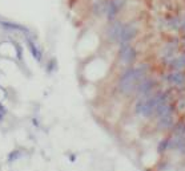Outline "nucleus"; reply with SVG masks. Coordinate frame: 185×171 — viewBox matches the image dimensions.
Instances as JSON below:
<instances>
[{
	"mask_svg": "<svg viewBox=\"0 0 185 171\" xmlns=\"http://www.w3.org/2000/svg\"><path fill=\"white\" fill-rule=\"evenodd\" d=\"M137 59V51L134 47L129 44H120V48H119V60L124 67L129 68L133 67L134 61Z\"/></svg>",
	"mask_w": 185,
	"mask_h": 171,
	"instance_id": "nucleus-3",
	"label": "nucleus"
},
{
	"mask_svg": "<svg viewBox=\"0 0 185 171\" xmlns=\"http://www.w3.org/2000/svg\"><path fill=\"white\" fill-rule=\"evenodd\" d=\"M139 33V28L134 24H124L123 29H121V33L119 36L117 44H129Z\"/></svg>",
	"mask_w": 185,
	"mask_h": 171,
	"instance_id": "nucleus-4",
	"label": "nucleus"
},
{
	"mask_svg": "<svg viewBox=\"0 0 185 171\" xmlns=\"http://www.w3.org/2000/svg\"><path fill=\"white\" fill-rule=\"evenodd\" d=\"M0 25L6 29H11V31H22V32H28V28L23 27L20 24L16 23H9V21H0Z\"/></svg>",
	"mask_w": 185,
	"mask_h": 171,
	"instance_id": "nucleus-10",
	"label": "nucleus"
},
{
	"mask_svg": "<svg viewBox=\"0 0 185 171\" xmlns=\"http://www.w3.org/2000/svg\"><path fill=\"white\" fill-rule=\"evenodd\" d=\"M150 65L147 62H142L136 67H129L126 70L121 74L120 80H119V90L124 96H129V94L134 93L139 82L144 77L149 74Z\"/></svg>",
	"mask_w": 185,
	"mask_h": 171,
	"instance_id": "nucleus-1",
	"label": "nucleus"
},
{
	"mask_svg": "<svg viewBox=\"0 0 185 171\" xmlns=\"http://www.w3.org/2000/svg\"><path fill=\"white\" fill-rule=\"evenodd\" d=\"M157 86H158L157 80L148 74L147 77H144L139 82V85H137V88H136V92H134V96H136V98L150 96L152 93H155V92L157 90Z\"/></svg>",
	"mask_w": 185,
	"mask_h": 171,
	"instance_id": "nucleus-2",
	"label": "nucleus"
},
{
	"mask_svg": "<svg viewBox=\"0 0 185 171\" xmlns=\"http://www.w3.org/2000/svg\"><path fill=\"white\" fill-rule=\"evenodd\" d=\"M93 12L96 15H103L107 12V4H104V1H99L93 6Z\"/></svg>",
	"mask_w": 185,
	"mask_h": 171,
	"instance_id": "nucleus-13",
	"label": "nucleus"
},
{
	"mask_svg": "<svg viewBox=\"0 0 185 171\" xmlns=\"http://www.w3.org/2000/svg\"><path fill=\"white\" fill-rule=\"evenodd\" d=\"M123 27H124V23H121V21H112V23H111V25L108 27V29H107L108 40L112 41V43H117L119 36H120Z\"/></svg>",
	"mask_w": 185,
	"mask_h": 171,
	"instance_id": "nucleus-7",
	"label": "nucleus"
},
{
	"mask_svg": "<svg viewBox=\"0 0 185 171\" xmlns=\"http://www.w3.org/2000/svg\"><path fill=\"white\" fill-rule=\"evenodd\" d=\"M176 122L177 121L174 119V114L157 118V119H156V129H157L158 131H172V129H173Z\"/></svg>",
	"mask_w": 185,
	"mask_h": 171,
	"instance_id": "nucleus-6",
	"label": "nucleus"
},
{
	"mask_svg": "<svg viewBox=\"0 0 185 171\" xmlns=\"http://www.w3.org/2000/svg\"><path fill=\"white\" fill-rule=\"evenodd\" d=\"M166 82L171 86L181 89L185 86V72L184 70H169L166 74Z\"/></svg>",
	"mask_w": 185,
	"mask_h": 171,
	"instance_id": "nucleus-5",
	"label": "nucleus"
},
{
	"mask_svg": "<svg viewBox=\"0 0 185 171\" xmlns=\"http://www.w3.org/2000/svg\"><path fill=\"white\" fill-rule=\"evenodd\" d=\"M53 65H55V60H51V62H49V65H48V70H52L53 69Z\"/></svg>",
	"mask_w": 185,
	"mask_h": 171,
	"instance_id": "nucleus-14",
	"label": "nucleus"
},
{
	"mask_svg": "<svg viewBox=\"0 0 185 171\" xmlns=\"http://www.w3.org/2000/svg\"><path fill=\"white\" fill-rule=\"evenodd\" d=\"M27 43H28V48H30V51H31V53H32L33 59H35L38 62H40L41 59H43V53H41V51L39 49V47L36 45V44L33 43L31 39H27Z\"/></svg>",
	"mask_w": 185,
	"mask_h": 171,
	"instance_id": "nucleus-9",
	"label": "nucleus"
},
{
	"mask_svg": "<svg viewBox=\"0 0 185 171\" xmlns=\"http://www.w3.org/2000/svg\"><path fill=\"white\" fill-rule=\"evenodd\" d=\"M166 25H168V28L172 31H180V27H181V17L172 16L171 19L168 20Z\"/></svg>",
	"mask_w": 185,
	"mask_h": 171,
	"instance_id": "nucleus-11",
	"label": "nucleus"
},
{
	"mask_svg": "<svg viewBox=\"0 0 185 171\" xmlns=\"http://www.w3.org/2000/svg\"><path fill=\"white\" fill-rule=\"evenodd\" d=\"M169 150V137H165L163 138L157 145V152L158 154H164L165 151Z\"/></svg>",
	"mask_w": 185,
	"mask_h": 171,
	"instance_id": "nucleus-12",
	"label": "nucleus"
},
{
	"mask_svg": "<svg viewBox=\"0 0 185 171\" xmlns=\"http://www.w3.org/2000/svg\"><path fill=\"white\" fill-rule=\"evenodd\" d=\"M119 11H120V8H119V6L115 3V0H111V1H108V3H107V12H105L108 21L112 23L113 20L116 19V16H117V12Z\"/></svg>",
	"mask_w": 185,
	"mask_h": 171,
	"instance_id": "nucleus-8",
	"label": "nucleus"
}]
</instances>
